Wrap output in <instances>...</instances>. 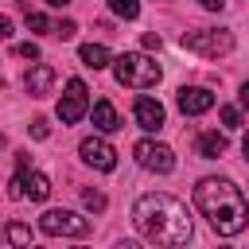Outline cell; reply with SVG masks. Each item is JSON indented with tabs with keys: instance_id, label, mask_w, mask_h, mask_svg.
I'll return each mask as SVG.
<instances>
[{
	"instance_id": "5bb4252c",
	"label": "cell",
	"mask_w": 249,
	"mask_h": 249,
	"mask_svg": "<svg viewBox=\"0 0 249 249\" xmlns=\"http://www.w3.org/2000/svg\"><path fill=\"white\" fill-rule=\"evenodd\" d=\"M93 124H97L101 132H117V128H121V117H117L113 101H93Z\"/></svg>"
},
{
	"instance_id": "ac0fdd59",
	"label": "cell",
	"mask_w": 249,
	"mask_h": 249,
	"mask_svg": "<svg viewBox=\"0 0 249 249\" xmlns=\"http://www.w3.org/2000/svg\"><path fill=\"white\" fill-rule=\"evenodd\" d=\"M82 202H86V210H93V214L105 210V195H101V191H82Z\"/></svg>"
},
{
	"instance_id": "d6986e66",
	"label": "cell",
	"mask_w": 249,
	"mask_h": 249,
	"mask_svg": "<svg viewBox=\"0 0 249 249\" xmlns=\"http://www.w3.org/2000/svg\"><path fill=\"white\" fill-rule=\"evenodd\" d=\"M222 124L226 128H241V109L237 105H222Z\"/></svg>"
},
{
	"instance_id": "52a82bcc",
	"label": "cell",
	"mask_w": 249,
	"mask_h": 249,
	"mask_svg": "<svg viewBox=\"0 0 249 249\" xmlns=\"http://www.w3.org/2000/svg\"><path fill=\"white\" fill-rule=\"evenodd\" d=\"M132 156H136V163H140V167H148V171H160V175L175 171V152H171L167 144H156V140H140V144L132 148Z\"/></svg>"
},
{
	"instance_id": "7a4b0ae2",
	"label": "cell",
	"mask_w": 249,
	"mask_h": 249,
	"mask_svg": "<svg viewBox=\"0 0 249 249\" xmlns=\"http://www.w3.org/2000/svg\"><path fill=\"white\" fill-rule=\"evenodd\" d=\"M132 222H136L140 237L152 245H187L191 241L187 206L171 195H140L132 206Z\"/></svg>"
},
{
	"instance_id": "277c9868",
	"label": "cell",
	"mask_w": 249,
	"mask_h": 249,
	"mask_svg": "<svg viewBox=\"0 0 249 249\" xmlns=\"http://www.w3.org/2000/svg\"><path fill=\"white\" fill-rule=\"evenodd\" d=\"M183 47L202 54V58H218L233 51V31L226 27H202V31H183Z\"/></svg>"
},
{
	"instance_id": "7402d4cb",
	"label": "cell",
	"mask_w": 249,
	"mask_h": 249,
	"mask_svg": "<svg viewBox=\"0 0 249 249\" xmlns=\"http://www.w3.org/2000/svg\"><path fill=\"white\" fill-rule=\"evenodd\" d=\"M27 128H31V136H35V140H47V136H51V124H47L43 117H35V121H31Z\"/></svg>"
},
{
	"instance_id": "f1b7e54d",
	"label": "cell",
	"mask_w": 249,
	"mask_h": 249,
	"mask_svg": "<svg viewBox=\"0 0 249 249\" xmlns=\"http://www.w3.org/2000/svg\"><path fill=\"white\" fill-rule=\"evenodd\" d=\"M241 152H245V160H249V132H245V140H241Z\"/></svg>"
},
{
	"instance_id": "d4e9b609",
	"label": "cell",
	"mask_w": 249,
	"mask_h": 249,
	"mask_svg": "<svg viewBox=\"0 0 249 249\" xmlns=\"http://www.w3.org/2000/svg\"><path fill=\"white\" fill-rule=\"evenodd\" d=\"M8 35H12V19H8V16H0V39H8Z\"/></svg>"
},
{
	"instance_id": "8992f818",
	"label": "cell",
	"mask_w": 249,
	"mask_h": 249,
	"mask_svg": "<svg viewBox=\"0 0 249 249\" xmlns=\"http://www.w3.org/2000/svg\"><path fill=\"white\" fill-rule=\"evenodd\" d=\"M86 113H89V89H86L82 78H70L66 82V93L58 97V121L62 124H78Z\"/></svg>"
},
{
	"instance_id": "7c38bea8",
	"label": "cell",
	"mask_w": 249,
	"mask_h": 249,
	"mask_svg": "<svg viewBox=\"0 0 249 249\" xmlns=\"http://www.w3.org/2000/svg\"><path fill=\"white\" fill-rule=\"evenodd\" d=\"M19 171H23V198L43 202V198L51 195V179H47V175H39V171H27V167H19Z\"/></svg>"
},
{
	"instance_id": "484cf974",
	"label": "cell",
	"mask_w": 249,
	"mask_h": 249,
	"mask_svg": "<svg viewBox=\"0 0 249 249\" xmlns=\"http://www.w3.org/2000/svg\"><path fill=\"white\" fill-rule=\"evenodd\" d=\"M198 4H202V8H210V12H222V8H226V0H198Z\"/></svg>"
},
{
	"instance_id": "2e32d148",
	"label": "cell",
	"mask_w": 249,
	"mask_h": 249,
	"mask_svg": "<svg viewBox=\"0 0 249 249\" xmlns=\"http://www.w3.org/2000/svg\"><path fill=\"white\" fill-rule=\"evenodd\" d=\"M109 8H113L117 16H124V19H136V16H140V4H136V0H109Z\"/></svg>"
},
{
	"instance_id": "3957f363",
	"label": "cell",
	"mask_w": 249,
	"mask_h": 249,
	"mask_svg": "<svg viewBox=\"0 0 249 249\" xmlns=\"http://www.w3.org/2000/svg\"><path fill=\"white\" fill-rule=\"evenodd\" d=\"M113 74H117L121 86H132V89H152V86L163 78L160 62L148 58V54H140V51H124V54H117V58H113Z\"/></svg>"
},
{
	"instance_id": "603a6c76",
	"label": "cell",
	"mask_w": 249,
	"mask_h": 249,
	"mask_svg": "<svg viewBox=\"0 0 249 249\" xmlns=\"http://www.w3.org/2000/svg\"><path fill=\"white\" fill-rule=\"evenodd\" d=\"M16 54H19V58H31V62H35V58H39V43H19V47H16Z\"/></svg>"
},
{
	"instance_id": "8fae6325",
	"label": "cell",
	"mask_w": 249,
	"mask_h": 249,
	"mask_svg": "<svg viewBox=\"0 0 249 249\" xmlns=\"http://www.w3.org/2000/svg\"><path fill=\"white\" fill-rule=\"evenodd\" d=\"M23 86H27V93H31V97H47V93H51V86H54V70H51L47 62H39V66H31V70H27Z\"/></svg>"
},
{
	"instance_id": "e0dca14e",
	"label": "cell",
	"mask_w": 249,
	"mask_h": 249,
	"mask_svg": "<svg viewBox=\"0 0 249 249\" xmlns=\"http://www.w3.org/2000/svg\"><path fill=\"white\" fill-rule=\"evenodd\" d=\"M27 31H54V23L43 12H27Z\"/></svg>"
},
{
	"instance_id": "9c48e42d",
	"label": "cell",
	"mask_w": 249,
	"mask_h": 249,
	"mask_svg": "<svg viewBox=\"0 0 249 249\" xmlns=\"http://www.w3.org/2000/svg\"><path fill=\"white\" fill-rule=\"evenodd\" d=\"M175 101H179V109H183L187 117H202V113L214 109V93H210L206 86H183Z\"/></svg>"
},
{
	"instance_id": "44dd1931",
	"label": "cell",
	"mask_w": 249,
	"mask_h": 249,
	"mask_svg": "<svg viewBox=\"0 0 249 249\" xmlns=\"http://www.w3.org/2000/svg\"><path fill=\"white\" fill-rule=\"evenodd\" d=\"M54 35H58V39H74V35H78V23H74V19H62V23H54Z\"/></svg>"
},
{
	"instance_id": "9a60e30c",
	"label": "cell",
	"mask_w": 249,
	"mask_h": 249,
	"mask_svg": "<svg viewBox=\"0 0 249 249\" xmlns=\"http://www.w3.org/2000/svg\"><path fill=\"white\" fill-rule=\"evenodd\" d=\"M78 54H82V62H86L89 70H101V66H109V62H113V54H109L101 43H86Z\"/></svg>"
},
{
	"instance_id": "ba28073f",
	"label": "cell",
	"mask_w": 249,
	"mask_h": 249,
	"mask_svg": "<svg viewBox=\"0 0 249 249\" xmlns=\"http://www.w3.org/2000/svg\"><path fill=\"white\" fill-rule=\"evenodd\" d=\"M78 152H82V160H86L89 167H97V171H113V167H117V152H113V144L101 140V136H86V140L78 144Z\"/></svg>"
},
{
	"instance_id": "5b68a950",
	"label": "cell",
	"mask_w": 249,
	"mask_h": 249,
	"mask_svg": "<svg viewBox=\"0 0 249 249\" xmlns=\"http://www.w3.org/2000/svg\"><path fill=\"white\" fill-rule=\"evenodd\" d=\"M39 230L47 237H86L89 233V218H82L74 210H47L39 218Z\"/></svg>"
},
{
	"instance_id": "4fadbf2b",
	"label": "cell",
	"mask_w": 249,
	"mask_h": 249,
	"mask_svg": "<svg viewBox=\"0 0 249 249\" xmlns=\"http://www.w3.org/2000/svg\"><path fill=\"white\" fill-rule=\"evenodd\" d=\"M195 148L202 160H218V156H226V132H202L195 140Z\"/></svg>"
},
{
	"instance_id": "6da1fadb",
	"label": "cell",
	"mask_w": 249,
	"mask_h": 249,
	"mask_svg": "<svg viewBox=\"0 0 249 249\" xmlns=\"http://www.w3.org/2000/svg\"><path fill=\"white\" fill-rule=\"evenodd\" d=\"M195 206L198 214L214 226L218 237H237L245 226H249V202L241 195V187L233 179H222V175H206L198 179L195 187Z\"/></svg>"
},
{
	"instance_id": "ffe728a7",
	"label": "cell",
	"mask_w": 249,
	"mask_h": 249,
	"mask_svg": "<svg viewBox=\"0 0 249 249\" xmlns=\"http://www.w3.org/2000/svg\"><path fill=\"white\" fill-rule=\"evenodd\" d=\"M8 241L27 245V241H31V230H27V226H19V222H12V226H8Z\"/></svg>"
},
{
	"instance_id": "4316f807",
	"label": "cell",
	"mask_w": 249,
	"mask_h": 249,
	"mask_svg": "<svg viewBox=\"0 0 249 249\" xmlns=\"http://www.w3.org/2000/svg\"><path fill=\"white\" fill-rule=\"evenodd\" d=\"M241 105H245V109H249V82H245V86H241Z\"/></svg>"
},
{
	"instance_id": "30bf717a",
	"label": "cell",
	"mask_w": 249,
	"mask_h": 249,
	"mask_svg": "<svg viewBox=\"0 0 249 249\" xmlns=\"http://www.w3.org/2000/svg\"><path fill=\"white\" fill-rule=\"evenodd\" d=\"M132 117H136V124H140L144 132H160V128H163V121H167V113H163V105H160L156 97H136Z\"/></svg>"
},
{
	"instance_id": "83f0119b",
	"label": "cell",
	"mask_w": 249,
	"mask_h": 249,
	"mask_svg": "<svg viewBox=\"0 0 249 249\" xmlns=\"http://www.w3.org/2000/svg\"><path fill=\"white\" fill-rule=\"evenodd\" d=\"M47 4H51V8H66L70 0H47Z\"/></svg>"
},
{
	"instance_id": "cb8c5ba5",
	"label": "cell",
	"mask_w": 249,
	"mask_h": 249,
	"mask_svg": "<svg viewBox=\"0 0 249 249\" xmlns=\"http://www.w3.org/2000/svg\"><path fill=\"white\" fill-rule=\"evenodd\" d=\"M144 51H160V35H156V31L144 35Z\"/></svg>"
}]
</instances>
